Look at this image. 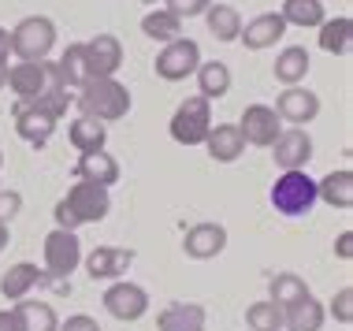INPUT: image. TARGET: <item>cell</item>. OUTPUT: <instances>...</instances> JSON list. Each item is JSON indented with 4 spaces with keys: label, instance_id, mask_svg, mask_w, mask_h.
Returning a JSON list of instances; mask_svg holds the SVG:
<instances>
[{
    "label": "cell",
    "instance_id": "obj_1",
    "mask_svg": "<svg viewBox=\"0 0 353 331\" xmlns=\"http://www.w3.org/2000/svg\"><path fill=\"white\" fill-rule=\"evenodd\" d=\"M108 212H112L108 186L85 183V179H79V183H74L52 209L56 227H68V231H79L82 223H101Z\"/></svg>",
    "mask_w": 353,
    "mask_h": 331
},
{
    "label": "cell",
    "instance_id": "obj_2",
    "mask_svg": "<svg viewBox=\"0 0 353 331\" xmlns=\"http://www.w3.org/2000/svg\"><path fill=\"white\" fill-rule=\"evenodd\" d=\"M79 108L82 116H93V119H123L130 112V105H134V97H130V90L123 86V82L112 74V79H85L79 86Z\"/></svg>",
    "mask_w": 353,
    "mask_h": 331
},
{
    "label": "cell",
    "instance_id": "obj_3",
    "mask_svg": "<svg viewBox=\"0 0 353 331\" xmlns=\"http://www.w3.org/2000/svg\"><path fill=\"white\" fill-rule=\"evenodd\" d=\"M272 209L279 216H309L312 205L320 201L316 197V179H309V172L305 168H298V172H279V179L272 183Z\"/></svg>",
    "mask_w": 353,
    "mask_h": 331
},
{
    "label": "cell",
    "instance_id": "obj_4",
    "mask_svg": "<svg viewBox=\"0 0 353 331\" xmlns=\"http://www.w3.org/2000/svg\"><path fill=\"white\" fill-rule=\"evenodd\" d=\"M56 49V23L49 15H26L12 30V52L19 60H49Z\"/></svg>",
    "mask_w": 353,
    "mask_h": 331
},
{
    "label": "cell",
    "instance_id": "obj_5",
    "mask_svg": "<svg viewBox=\"0 0 353 331\" xmlns=\"http://www.w3.org/2000/svg\"><path fill=\"white\" fill-rule=\"evenodd\" d=\"M168 130L179 146H201L205 134L212 130V101H205L201 93H197V97H186L183 105L175 108Z\"/></svg>",
    "mask_w": 353,
    "mask_h": 331
},
{
    "label": "cell",
    "instance_id": "obj_6",
    "mask_svg": "<svg viewBox=\"0 0 353 331\" xmlns=\"http://www.w3.org/2000/svg\"><path fill=\"white\" fill-rule=\"evenodd\" d=\"M82 264V242L68 227H52L45 234V279H71Z\"/></svg>",
    "mask_w": 353,
    "mask_h": 331
},
{
    "label": "cell",
    "instance_id": "obj_7",
    "mask_svg": "<svg viewBox=\"0 0 353 331\" xmlns=\"http://www.w3.org/2000/svg\"><path fill=\"white\" fill-rule=\"evenodd\" d=\"M197 63H201V45H197L194 37H175V41H168L164 49L157 52L152 71L164 82H183L197 71Z\"/></svg>",
    "mask_w": 353,
    "mask_h": 331
},
{
    "label": "cell",
    "instance_id": "obj_8",
    "mask_svg": "<svg viewBox=\"0 0 353 331\" xmlns=\"http://www.w3.org/2000/svg\"><path fill=\"white\" fill-rule=\"evenodd\" d=\"M85 52V74L90 79H112L123 68V45L116 34H97L90 41H82Z\"/></svg>",
    "mask_w": 353,
    "mask_h": 331
},
{
    "label": "cell",
    "instance_id": "obj_9",
    "mask_svg": "<svg viewBox=\"0 0 353 331\" xmlns=\"http://www.w3.org/2000/svg\"><path fill=\"white\" fill-rule=\"evenodd\" d=\"M8 90L15 93L19 101H34L37 93H45L52 86V71H49V60H19L8 68Z\"/></svg>",
    "mask_w": 353,
    "mask_h": 331
},
{
    "label": "cell",
    "instance_id": "obj_10",
    "mask_svg": "<svg viewBox=\"0 0 353 331\" xmlns=\"http://www.w3.org/2000/svg\"><path fill=\"white\" fill-rule=\"evenodd\" d=\"M272 160L279 172H298V168H309L312 160V138L305 127H290L279 130V138L272 141Z\"/></svg>",
    "mask_w": 353,
    "mask_h": 331
},
{
    "label": "cell",
    "instance_id": "obj_11",
    "mask_svg": "<svg viewBox=\"0 0 353 331\" xmlns=\"http://www.w3.org/2000/svg\"><path fill=\"white\" fill-rule=\"evenodd\" d=\"M104 309H108V317H116V320H141L149 313V294H145V287H138V283L116 279L108 290H104Z\"/></svg>",
    "mask_w": 353,
    "mask_h": 331
},
{
    "label": "cell",
    "instance_id": "obj_12",
    "mask_svg": "<svg viewBox=\"0 0 353 331\" xmlns=\"http://www.w3.org/2000/svg\"><path fill=\"white\" fill-rule=\"evenodd\" d=\"M275 116L286 119L290 127H309L312 119L320 116V97L312 90H301V86H286L275 101Z\"/></svg>",
    "mask_w": 353,
    "mask_h": 331
},
{
    "label": "cell",
    "instance_id": "obj_13",
    "mask_svg": "<svg viewBox=\"0 0 353 331\" xmlns=\"http://www.w3.org/2000/svg\"><path fill=\"white\" fill-rule=\"evenodd\" d=\"M238 130H242L245 146H272V141L279 138V130H283V119L275 116L272 105H250L242 112Z\"/></svg>",
    "mask_w": 353,
    "mask_h": 331
},
{
    "label": "cell",
    "instance_id": "obj_14",
    "mask_svg": "<svg viewBox=\"0 0 353 331\" xmlns=\"http://www.w3.org/2000/svg\"><path fill=\"white\" fill-rule=\"evenodd\" d=\"M283 34H286V19L279 12H264V15L250 19V23H242L238 41L250 52H261V49H272L275 41H283Z\"/></svg>",
    "mask_w": 353,
    "mask_h": 331
},
{
    "label": "cell",
    "instance_id": "obj_15",
    "mask_svg": "<svg viewBox=\"0 0 353 331\" xmlns=\"http://www.w3.org/2000/svg\"><path fill=\"white\" fill-rule=\"evenodd\" d=\"M186 257L194 261H212L227 250V227L223 223H194L183 239Z\"/></svg>",
    "mask_w": 353,
    "mask_h": 331
},
{
    "label": "cell",
    "instance_id": "obj_16",
    "mask_svg": "<svg viewBox=\"0 0 353 331\" xmlns=\"http://www.w3.org/2000/svg\"><path fill=\"white\" fill-rule=\"evenodd\" d=\"M15 130H19V138H23V141H30L34 149H41L45 141L56 134V119L45 116L34 101H19V105H15Z\"/></svg>",
    "mask_w": 353,
    "mask_h": 331
},
{
    "label": "cell",
    "instance_id": "obj_17",
    "mask_svg": "<svg viewBox=\"0 0 353 331\" xmlns=\"http://www.w3.org/2000/svg\"><path fill=\"white\" fill-rule=\"evenodd\" d=\"M208 313L197 301H168L157 313V331H205Z\"/></svg>",
    "mask_w": 353,
    "mask_h": 331
},
{
    "label": "cell",
    "instance_id": "obj_18",
    "mask_svg": "<svg viewBox=\"0 0 353 331\" xmlns=\"http://www.w3.org/2000/svg\"><path fill=\"white\" fill-rule=\"evenodd\" d=\"M201 146L208 149V157H212L216 164H234V160L245 153V138H242V130H238V123H219V127H212Z\"/></svg>",
    "mask_w": 353,
    "mask_h": 331
},
{
    "label": "cell",
    "instance_id": "obj_19",
    "mask_svg": "<svg viewBox=\"0 0 353 331\" xmlns=\"http://www.w3.org/2000/svg\"><path fill=\"white\" fill-rule=\"evenodd\" d=\"M74 175L85 179V183H97V186H116L119 183V164L108 149H90V153H79V164H74Z\"/></svg>",
    "mask_w": 353,
    "mask_h": 331
},
{
    "label": "cell",
    "instance_id": "obj_20",
    "mask_svg": "<svg viewBox=\"0 0 353 331\" xmlns=\"http://www.w3.org/2000/svg\"><path fill=\"white\" fill-rule=\"evenodd\" d=\"M134 261V250H123V245H97V250L85 257V272L90 279H119L123 272Z\"/></svg>",
    "mask_w": 353,
    "mask_h": 331
},
{
    "label": "cell",
    "instance_id": "obj_21",
    "mask_svg": "<svg viewBox=\"0 0 353 331\" xmlns=\"http://www.w3.org/2000/svg\"><path fill=\"white\" fill-rule=\"evenodd\" d=\"M49 71H52V86H60V90H79L90 74H85V52H82V41H74L63 49L60 60H52L49 63Z\"/></svg>",
    "mask_w": 353,
    "mask_h": 331
},
{
    "label": "cell",
    "instance_id": "obj_22",
    "mask_svg": "<svg viewBox=\"0 0 353 331\" xmlns=\"http://www.w3.org/2000/svg\"><path fill=\"white\" fill-rule=\"evenodd\" d=\"M41 279H45V268H37L34 261H19L0 276V294H4L8 301H19V298L30 294Z\"/></svg>",
    "mask_w": 353,
    "mask_h": 331
},
{
    "label": "cell",
    "instance_id": "obj_23",
    "mask_svg": "<svg viewBox=\"0 0 353 331\" xmlns=\"http://www.w3.org/2000/svg\"><path fill=\"white\" fill-rule=\"evenodd\" d=\"M309 68H312L309 49H305V45H286V49H283L279 56H275L272 74L283 82V86H301L305 74H309Z\"/></svg>",
    "mask_w": 353,
    "mask_h": 331
},
{
    "label": "cell",
    "instance_id": "obj_24",
    "mask_svg": "<svg viewBox=\"0 0 353 331\" xmlns=\"http://www.w3.org/2000/svg\"><path fill=\"white\" fill-rule=\"evenodd\" d=\"M323 317H327V309H323L312 294H305V298L290 301V305L283 309V328L286 331H320Z\"/></svg>",
    "mask_w": 353,
    "mask_h": 331
},
{
    "label": "cell",
    "instance_id": "obj_25",
    "mask_svg": "<svg viewBox=\"0 0 353 331\" xmlns=\"http://www.w3.org/2000/svg\"><path fill=\"white\" fill-rule=\"evenodd\" d=\"M15 320L19 331H56L60 328V317L49 301H34V298H19L15 301Z\"/></svg>",
    "mask_w": 353,
    "mask_h": 331
},
{
    "label": "cell",
    "instance_id": "obj_26",
    "mask_svg": "<svg viewBox=\"0 0 353 331\" xmlns=\"http://www.w3.org/2000/svg\"><path fill=\"white\" fill-rule=\"evenodd\" d=\"M316 197L327 201L331 209H350L353 205V172L350 168H339V172L316 179Z\"/></svg>",
    "mask_w": 353,
    "mask_h": 331
},
{
    "label": "cell",
    "instance_id": "obj_27",
    "mask_svg": "<svg viewBox=\"0 0 353 331\" xmlns=\"http://www.w3.org/2000/svg\"><path fill=\"white\" fill-rule=\"evenodd\" d=\"M194 74H197V90H201L205 101H219L231 90V68L223 60H201Z\"/></svg>",
    "mask_w": 353,
    "mask_h": 331
},
{
    "label": "cell",
    "instance_id": "obj_28",
    "mask_svg": "<svg viewBox=\"0 0 353 331\" xmlns=\"http://www.w3.org/2000/svg\"><path fill=\"white\" fill-rule=\"evenodd\" d=\"M316 30H320V49L327 56H350V45H353V19L350 15L323 19Z\"/></svg>",
    "mask_w": 353,
    "mask_h": 331
},
{
    "label": "cell",
    "instance_id": "obj_29",
    "mask_svg": "<svg viewBox=\"0 0 353 331\" xmlns=\"http://www.w3.org/2000/svg\"><path fill=\"white\" fill-rule=\"evenodd\" d=\"M68 138H71V146L79 149V153L104 149V141H108V123H104V119H93V116H79V119H71Z\"/></svg>",
    "mask_w": 353,
    "mask_h": 331
},
{
    "label": "cell",
    "instance_id": "obj_30",
    "mask_svg": "<svg viewBox=\"0 0 353 331\" xmlns=\"http://www.w3.org/2000/svg\"><path fill=\"white\" fill-rule=\"evenodd\" d=\"M205 23H208V34L216 37V41H238V34H242V15H238V8L231 4H208L205 8Z\"/></svg>",
    "mask_w": 353,
    "mask_h": 331
},
{
    "label": "cell",
    "instance_id": "obj_31",
    "mask_svg": "<svg viewBox=\"0 0 353 331\" xmlns=\"http://www.w3.org/2000/svg\"><path fill=\"white\" fill-rule=\"evenodd\" d=\"M286 26H301V30H316L323 23V0H283V12Z\"/></svg>",
    "mask_w": 353,
    "mask_h": 331
},
{
    "label": "cell",
    "instance_id": "obj_32",
    "mask_svg": "<svg viewBox=\"0 0 353 331\" xmlns=\"http://www.w3.org/2000/svg\"><path fill=\"white\" fill-rule=\"evenodd\" d=\"M141 34L168 45V41H175V37H183V19L175 12H168V8H157V12H149L141 19Z\"/></svg>",
    "mask_w": 353,
    "mask_h": 331
},
{
    "label": "cell",
    "instance_id": "obj_33",
    "mask_svg": "<svg viewBox=\"0 0 353 331\" xmlns=\"http://www.w3.org/2000/svg\"><path fill=\"white\" fill-rule=\"evenodd\" d=\"M305 294H312L309 283H305L298 272H279V276H272V287H268V298L275 301L279 309H286L290 301H298Z\"/></svg>",
    "mask_w": 353,
    "mask_h": 331
},
{
    "label": "cell",
    "instance_id": "obj_34",
    "mask_svg": "<svg viewBox=\"0 0 353 331\" xmlns=\"http://www.w3.org/2000/svg\"><path fill=\"white\" fill-rule=\"evenodd\" d=\"M245 324H250L253 331H283V309L275 305L272 298L253 301V305L245 309Z\"/></svg>",
    "mask_w": 353,
    "mask_h": 331
},
{
    "label": "cell",
    "instance_id": "obj_35",
    "mask_svg": "<svg viewBox=\"0 0 353 331\" xmlns=\"http://www.w3.org/2000/svg\"><path fill=\"white\" fill-rule=\"evenodd\" d=\"M331 317L339 320V324H353V287H342L335 301H331Z\"/></svg>",
    "mask_w": 353,
    "mask_h": 331
},
{
    "label": "cell",
    "instance_id": "obj_36",
    "mask_svg": "<svg viewBox=\"0 0 353 331\" xmlns=\"http://www.w3.org/2000/svg\"><path fill=\"white\" fill-rule=\"evenodd\" d=\"M212 0H164L168 12H175L179 19H194V15H205V8Z\"/></svg>",
    "mask_w": 353,
    "mask_h": 331
},
{
    "label": "cell",
    "instance_id": "obj_37",
    "mask_svg": "<svg viewBox=\"0 0 353 331\" xmlns=\"http://www.w3.org/2000/svg\"><path fill=\"white\" fill-rule=\"evenodd\" d=\"M23 209V194L19 190H0V223H12Z\"/></svg>",
    "mask_w": 353,
    "mask_h": 331
},
{
    "label": "cell",
    "instance_id": "obj_38",
    "mask_svg": "<svg viewBox=\"0 0 353 331\" xmlns=\"http://www.w3.org/2000/svg\"><path fill=\"white\" fill-rule=\"evenodd\" d=\"M56 331H101V324H97L93 317H85V313H74V317L63 320V324L56 328Z\"/></svg>",
    "mask_w": 353,
    "mask_h": 331
},
{
    "label": "cell",
    "instance_id": "obj_39",
    "mask_svg": "<svg viewBox=\"0 0 353 331\" xmlns=\"http://www.w3.org/2000/svg\"><path fill=\"white\" fill-rule=\"evenodd\" d=\"M335 253H339L342 261H350V257H353V231H342V234H339V242H335Z\"/></svg>",
    "mask_w": 353,
    "mask_h": 331
},
{
    "label": "cell",
    "instance_id": "obj_40",
    "mask_svg": "<svg viewBox=\"0 0 353 331\" xmlns=\"http://www.w3.org/2000/svg\"><path fill=\"white\" fill-rule=\"evenodd\" d=\"M8 56H12V34L0 26V63H4V68H8Z\"/></svg>",
    "mask_w": 353,
    "mask_h": 331
},
{
    "label": "cell",
    "instance_id": "obj_41",
    "mask_svg": "<svg viewBox=\"0 0 353 331\" xmlns=\"http://www.w3.org/2000/svg\"><path fill=\"white\" fill-rule=\"evenodd\" d=\"M0 331H19L15 309H0Z\"/></svg>",
    "mask_w": 353,
    "mask_h": 331
},
{
    "label": "cell",
    "instance_id": "obj_42",
    "mask_svg": "<svg viewBox=\"0 0 353 331\" xmlns=\"http://www.w3.org/2000/svg\"><path fill=\"white\" fill-rule=\"evenodd\" d=\"M4 245H8V223H0V253H4Z\"/></svg>",
    "mask_w": 353,
    "mask_h": 331
},
{
    "label": "cell",
    "instance_id": "obj_43",
    "mask_svg": "<svg viewBox=\"0 0 353 331\" xmlns=\"http://www.w3.org/2000/svg\"><path fill=\"white\" fill-rule=\"evenodd\" d=\"M4 82H8V68L0 63V90H4Z\"/></svg>",
    "mask_w": 353,
    "mask_h": 331
},
{
    "label": "cell",
    "instance_id": "obj_44",
    "mask_svg": "<svg viewBox=\"0 0 353 331\" xmlns=\"http://www.w3.org/2000/svg\"><path fill=\"white\" fill-rule=\"evenodd\" d=\"M141 4H157V0H141Z\"/></svg>",
    "mask_w": 353,
    "mask_h": 331
},
{
    "label": "cell",
    "instance_id": "obj_45",
    "mask_svg": "<svg viewBox=\"0 0 353 331\" xmlns=\"http://www.w3.org/2000/svg\"><path fill=\"white\" fill-rule=\"evenodd\" d=\"M0 168H4V153H0Z\"/></svg>",
    "mask_w": 353,
    "mask_h": 331
}]
</instances>
